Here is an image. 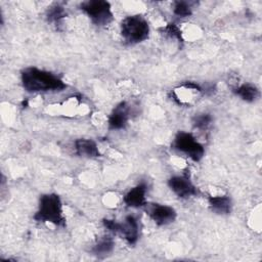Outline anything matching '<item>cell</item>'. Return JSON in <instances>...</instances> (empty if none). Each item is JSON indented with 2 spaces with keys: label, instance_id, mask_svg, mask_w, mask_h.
<instances>
[{
  "label": "cell",
  "instance_id": "6da1fadb",
  "mask_svg": "<svg viewBox=\"0 0 262 262\" xmlns=\"http://www.w3.org/2000/svg\"><path fill=\"white\" fill-rule=\"evenodd\" d=\"M21 84L25 90L31 93L61 91L67 88V84L59 77L35 67L21 72Z\"/></svg>",
  "mask_w": 262,
  "mask_h": 262
},
{
  "label": "cell",
  "instance_id": "7a4b0ae2",
  "mask_svg": "<svg viewBox=\"0 0 262 262\" xmlns=\"http://www.w3.org/2000/svg\"><path fill=\"white\" fill-rule=\"evenodd\" d=\"M34 219L38 222H49L56 226H64L66 219L62 211V203L55 193L43 194Z\"/></svg>",
  "mask_w": 262,
  "mask_h": 262
},
{
  "label": "cell",
  "instance_id": "3957f363",
  "mask_svg": "<svg viewBox=\"0 0 262 262\" xmlns=\"http://www.w3.org/2000/svg\"><path fill=\"white\" fill-rule=\"evenodd\" d=\"M121 35L131 44L145 41L149 36V26L147 20L141 15H130L121 23Z\"/></svg>",
  "mask_w": 262,
  "mask_h": 262
},
{
  "label": "cell",
  "instance_id": "277c9868",
  "mask_svg": "<svg viewBox=\"0 0 262 262\" xmlns=\"http://www.w3.org/2000/svg\"><path fill=\"white\" fill-rule=\"evenodd\" d=\"M80 7L97 26L108 25L114 18L111 4L107 1L89 0L83 2Z\"/></svg>",
  "mask_w": 262,
  "mask_h": 262
},
{
  "label": "cell",
  "instance_id": "5b68a950",
  "mask_svg": "<svg viewBox=\"0 0 262 262\" xmlns=\"http://www.w3.org/2000/svg\"><path fill=\"white\" fill-rule=\"evenodd\" d=\"M173 146L175 149L186 155L195 162L200 161L205 155L204 146L194 138L192 134L188 132H178L174 138Z\"/></svg>",
  "mask_w": 262,
  "mask_h": 262
},
{
  "label": "cell",
  "instance_id": "8992f818",
  "mask_svg": "<svg viewBox=\"0 0 262 262\" xmlns=\"http://www.w3.org/2000/svg\"><path fill=\"white\" fill-rule=\"evenodd\" d=\"M168 186L179 198L186 199L198 194V189L185 175L172 176L168 180Z\"/></svg>",
  "mask_w": 262,
  "mask_h": 262
},
{
  "label": "cell",
  "instance_id": "52a82bcc",
  "mask_svg": "<svg viewBox=\"0 0 262 262\" xmlns=\"http://www.w3.org/2000/svg\"><path fill=\"white\" fill-rule=\"evenodd\" d=\"M147 213L154 222L158 225H167L173 222L177 216L176 211L172 207L160 204L151 205L148 208Z\"/></svg>",
  "mask_w": 262,
  "mask_h": 262
},
{
  "label": "cell",
  "instance_id": "ba28073f",
  "mask_svg": "<svg viewBox=\"0 0 262 262\" xmlns=\"http://www.w3.org/2000/svg\"><path fill=\"white\" fill-rule=\"evenodd\" d=\"M130 114V107L127 102L122 101L115 106L113 112L108 117V129L110 130H120L124 129L128 123Z\"/></svg>",
  "mask_w": 262,
  "mask_h": 262
},
{
  "label": "cell",
  "instance_id": "9c48e42d",
  "mask_svg": "<svg viewBox=\"0 0 262 262\" xmlns=\"http://www.w3.org/2000/svg\"><path fill=\"white\" fill-rule=\"evenodd\" d=\"M119 233L124 236L129 245L136 244L139 237V225L136 217L133 215L126 216L124 222H120Z\"/></svg>",
  "mask_w": 262,
  "mask_h": 262
},
{
  "label": "cell",
  "instance_id": "30bf717a",
  "mask_svg": "<svg viewBox=\"0 0 262 262\" xmlns=\"http://www.w3.org/2000/svg\"><path fill=\"white\" fill-rule=\"evenodd\" d=\"M146 189L145 183L137 184L124 195V203L132 208H139L146 205Z\"/></svg>",
  "mask_w": 262,
  "mask_h": 262
},
{
  "label": "cell",
  "instance_id": "8fae6325",
  "mask_svg": "<svg viewBox=\"0 0 262 262\" xmlns=\"http://www.w3.org/2000/svg\"><path fill=\"white\" fill-rule=\"evenodd\" d=\"M75 150L78 156L84 158H97L100 156V151L96 142L92 139L79 138L75 141Z\"/></svg>",
  "mask_w": 262,
  "mask_h": 262
},
{
  "label": "cell",
  "instance_id": "7c38bea8",
  "mask_svg": "<svg viewBox=\"0 0 262 262\" xmlns=\"http://www.w3.org/2000/svg\"><path fill=\"white\" fill-rule=\"evenodd\" d=\"M210 209L216 214L226 215L231 211V200L228 195H216L210 196L209 200Z\"/></svg>",
  "mask_w": 262,
  "mask_h": 262
},
{
  "label": "cell",
  "instance_id": "4fadbf2b",
  "mask_svg": "<svg viewBox=\"0 0 262 262\" xmlns=\"http://www.w3.org/2000/svg\"><path fill=\"white\" fill-rule=\"evenodd\" d=\"M233 92L238 97H241L243 100H245L247 102H253V101L257 100L259 95H260L258 88L256 86L252 85V84H249V83L237 86L233 90Z\"/></svg>",
  "mask_w": 262,
  "mask_h": 262
},
{
  "label": "cell",
  "instance_id": "5bb4252c",
  "mask_svg": "<svg viewBox=\"0 0 262 262\" xmlns=\"http://www.w3.org/2000/svg\"><path fill=\"white\" fill-rule=\"evenodd\" d=\"M114 247H115V244L112 237L102 236L93 245V247L91 248V252L93 253V255L102 257L112 253L114 250Z\"/></svg>",
  "mask_w": 262,
  "mask_h": 262
},
{
  "label": "cell",
  "instance_id": "9a60e30c",
  "mask_svg": "<svg viewBox=\"0 0 262 262\" xmlns=\"http://www.w3.org/2000/svg\"><path fill=\"white\" fill-rule=\"evenodd\" d=\"M47 20L50 23H54V24H58L63 17L67 16V12L64 10V8L58 4H55L53 6H51L47 13Z\"/></svg>",
  "mask_w": 262,
  "mask_h": 262
},
{
  "label": "cell",
  "instance_id": "2e32d148",
  "mask_svg": "<svg viewBox=\"0 0 262 262\" xmlns=\"http://www.w3.org/2000/svg\"><path fill=\"white\" fill-rule=\"evenodd\" d=\"M173 12L179 17H186L191 14V7L188 3L183 1H177L174 3Z\"/></svg>",
  "mask_w": 262,
  "mask_h": 262
},
{
  "label": "cell",
  "instance_id": "e0dca14e",
  "mask_svg": "<svg viewBox=\"0 0 262 262\" xmlns=\"http://www.w3.org/2000/svg\"><path fill=\"white\" fill-rule=\"evenodd\" d=\"M212 122V117L211 115L209 114H201V115H198L193 118L192 120V123H193V126L200 130H205L207 129L210 124Z\"/></svg>",
  "mask_w": 262,
  "mask_h": 262
},
{
  "label": "cell",
  "instance_id": "ac0fdd59",
  "mask_svg": "<svg viewBox=\"0 0 262 262\" xmlns=\"http://www.w3.org/2000/svg\"><path fill=\"white\" fill-rule=\"evenodd\" d=\"M164 32L170 36L171 38H174V39H177L179 41H182V37H181V31L179 30V28L174 25V24H169L167 27H165L164 29Z\"/></svg>",
  "mask_w": 262,
  "mask_h": 262
},
{
  "label": "cell",
  "instance_id": "d6986e66",
  "mask_svg": "<svg viewBox=\"0 0 262 262\" xmlns=\"http://www.w3.org/2000/svg\"><path fill=\"white\" fill-rule=\"evenodd\" d=\"M104 227L106 229H108L110 231L114 232V233H119V229H120V222L113 220V219H103L102 221Z\"/></svg>",
  "mask_w": 262,
  "mask_h": 262
}]
</instances>
